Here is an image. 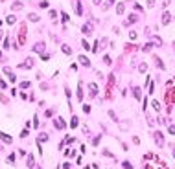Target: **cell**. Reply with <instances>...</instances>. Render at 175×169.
<instances>
[{"label": "cell", "instance_id": "cell-23", "mask_svg": "<svg viewBox=\"0 0 175 169\" xmlns=\"http://www.w3.org/2000/svg\"><path fill=\"white\" fill-rule=\"evenodd\" d=\"M11 8L15 9V11H19V9H22V4H20V2H15V4H13Z\"/></svg>", "mask_w": 175, "mask_h": 169}, {"label": "cell", "instance_id": "cell-27", "mask_svg": "<svg viewBox=\"0 0 175 169\" xmlns=\"http://www.w3.org/2000/svg\"><path fill=\"white\" fill-rule=\"evenodd\" d=\"M26 136H28V129H22L20 131V138H26Z\"/></svg>", "mask_w": 175, "mask_h": 169}, {"label": "cell", "instance_id": "cell-37", "mask_svg": "<svg viewBox=\"0 0 175 169\" xmlns=\"http://www.w3.org/2000/svg\"><path fill=\"white\" fill-rule=\"evenodd\" d=\"M83 110H85V114H88V112H90V107H88V105H83Z\"/></svg>", "mask_w": 175, "mask_h": 169}, {"label": "cell", "instance_id": "cell-47", "mask_svg": "<svg viewBox=\"0 0 175 169\" xmlns=\"http://www.w3.org/2000/svg\"><path fill=\"white\" fill-rule=\"evenodd\" d=\"M0 26H2V20H0Z\"/></svg>", "mask_w": 175, "mask_h": 169}, {"label": "cell", "instance_id": "cell-22", "mask_svg": "<svg viewBox=\"0 0 175 169\" xmlns=\"http://www.w3.org/2000/svg\"><path fill=\"white\" fill-rule=\"evenodd\" d=\"M146 70H147V64H146V62H142V64L138 66V72H142V74H144Z\"/></svg>", "mask_w": 175, "mask_h": 169}, {"label": "cell", "instance_id": "cell-24", "mask_svg": "<svg viewBox=\"0 0 175 169\" xmlns=\"http://www.w3.org/2000/svg\"><path fill=\"white\" fill-rule=\"evenodd\" d=\"M74 140H76V138H72V136H67V138H65V143L72 145V143H74Z\"/></svg>", "mask_w": 175, "mask_h": 169}, {"label": "cell", "instance_id": "cell-32", "mask_svg": "<svg viewBox=\"0 0 175 169\" xmlns=\"http://www.w3.org/2000/svg\"><path fill=\"white\" fill-rule=\"evenodd\" d=\"M33 127H39V118L37 116H33Z\"/></svg>", "mask_w": 175, "mask_h": 169}, {"label": "cell", "instance_id": "cell-31", "mask_svg": "<svg viewBox=\"0 0 175 169\" xmlns=\"http://www.w3.org/2000/svg\"><path fill=\"white\" fill-rule=\"evenodd\" d=\"M81 44H83V48H85V50H88V48H90V46H88V42L85 41V39H83V41H81Z\"/></svg>", "mask_w": 175, "mask_h": 169}, {"label": "cell", "instance_id": "cell-6", "mask_svg": "<svg viewBox=\"0 0 175 169\" xmlns=\"http://www.w3.org/2000/svg\"><path fill=\"white\" fill-rule=\"evenodd\" d=\"M20 68H33V59L28 57V59H26V61L20 64Z\"/></svg>", "mask_w": 175, "mask_h": 169}, {"label": "cell", "instance_id": "cell-15", "mask_svg": "<svg viewBox=\"0 0 175 169\" xmlns=\"http://www.w3.org/2000/svg\"><path fill=\"white\" fill-rule=\"evenodd\" d=\"M124 11H125V4H124V2H120V4L116 6V13H118V15H122Z\"/></svg>", "mask_w": 175, "mask_h": 169}, {"label": "cell", "instance_id": "cell-19", "mask_svg": "<svg viewBox=\"0 0 175 169\" xmlns=\"http://www.w3.org/2000/svg\"><path fill=\"white\" fill-rule=\"evenodd\" d=\"M37 140L39 142H48V134H46V132H41V134L37 136Z\"/></svg>", "mask_w": 175, "mask_h": 169}, {"label": "cell", "instance_id": "cell-7", "mask_svg": "<svg viewBox=\"0 0 175 169\" xmlns=\"http://www.w3.org/2000/svg\"><path fill=\"white\" fill-rule=\"evenodd\" d=\"M44 42H37V44L33 46V52H37V53H42V52H44Z\"/></svg>", "mask_w": 175, "mask_h": 169}, {"label": "cell", "instance_id": "cell-33", "mask_svg": "<svg viewBox=\"0 0 175 169\" xmlns=\"http://www.w3.org/2000/svg\"><path fill=\"white\" fill-rule=\"evenodd\" d=\"M133 143L138 145V143H140V138H138V136H133Z\"/></svg>", "mask_w": 175, "mask_h": 169}, {"label": "cell", "instance_id": "cell-49", "mask_svg": "<svg viewBox=\"0 0 175 169\" xmlns=\"http://www.w3.org/2000/svg\"><path fill=\"white\" fill-rule=\"evenodd\" d=\"M111 2H114V0H111Z\"/></svg>", "mask_w": 175, "mask_h": 169}, {"label": "cell", "instance_id": "cell-2", "mask_svg": "<svg viewBox=\"0 0 175 169\" xmlns=\"http://www.w3.org/2000/svg\"><path fill=\"white\" fill-rule=\"evenodd\" d=\"M153 136H155V143L157 145H164V134L162 132H155Z\"/></svg>", "mask_w": 175, "mask_h": 169}, {"label": "cell", "instance_id": "cell-20", "mask_svg": "<svg viewBox=\"0 0 175 169\" xmlns=\"http://www.w3.org/2000/svg\"><path fill=\"white\" fill-rule=\"evenodd\" d=\"M81 29H83V33H90L92 31V26L90 24H83V26H81Z\"/></svg>", "mask_w": 175, "mask_h": 169}, {"label": "cell", "instance_id": "cell-48", "mask_svg": "<svg viewBox=\"0 0 175 169\" xmlns=\"http://www.w3.org/2000/svg\"><path fill=\"white\" fill-rule=\"evenodd\" d=\"M0 59H2V53H0Z\"/></svg>", "mask_w": 175, "mask_h": 169}, {"label": "cell", "instance_id": "cell-5", "mask_svg": "<svg viewBox=\"0 0 175 169\" xmlns=\"http://www.w3.org/2000/svg\"><path fill=\"white\" fill-rule=\"evenodd\" d=\"M78 99H79V101H83V81L78 83Z\"/></svg>", "mask_w": 175, "mask_h": 169}, {"label": "cell", "instance_id": "cell-17", "mask_svg": "<svg viewBox=\"0 0 175 169\" xmlns=\"http://www.w3.org/2000/svg\"><path fill=\"white\" fill-rule=\"evenodd\" d=\"M151 107H153V110H155V112L160 110V103H158L157 99H153V101H151Z\"/></svg>", "mask_w": 175, "mask_h": 169}, {"label": "cell", "instance_id": "cell-13", "mask_svg": "<svg viewBox=\"0 0 175 169\" xmlns=\"http://www.w3.org/2000/svg\"><path fill=\"white\" fill-rule=\"evenodd\" d=\"M28 20H31V22H39L41 18H39V15H35V13H28Z\"/></svg>", "mask_w": 175, "mask_h": 169}, {"label": "cell", "instance_id": "cell-11", "mask_svg": "<svg viewBox=\"0 0 175 169\" xmlns=\"http://www.w3.org/2000/svg\"><path fill=\"white\" fill-rule=\"evenodd\" d=\"M79 62H81V64L83 66H90V61H88V57H85V55H79Z\"/></svg>", "mask_w": 175, "mask_h": 169}, {"label": "cell", "instance_id": "cell-8", "mask_svg": "<svg viewBox=\"0 0 175 169\" xmlns=\"http://www.w3.org/2000/svg\"><path fill=\"white\" fill-rule=\"evenodd\" d=\"M26 162H28V167H29V169L35 167V158H33V154H28V156H26Z\"/></svg>", "mask_w": 175, "mask_h": 169}, {"label": "cell", "instance_id": "cell-30", "mask_svg": "<svg viewBox=\"0 0 175 169\" xmlns=\"http://www.w3.org/2000/svg\"><path fill=\"white\" fill-rule=\"evenodd\" d=\"M151 48H153V44H146V46H144V48H142V50H144V52H149Z\"/></svg>", "mask_w": 175, "mask_h": 169}, {"label": "cell", "instance_id": "cell-16", "mask_svg": "<svg viewBox=\"0 0 175 169\" xmlns=\"http://www.w3.org/2000/svg\"><path fill=\"white\" fill-rule=\"evenodd\" d=\"M6 22H8L9 26H13V24H15V22H17V17H15V15H9L8 18H6Z\"/></svg>", "mask_w": 175, "mask_h": 169}, {"label": "cell", "instance_id": "cell-4", "mask_svg": "<svg viewBox=\"0 0 175 169\" xmlns=\"http://www.w3.org/2000/svg\"><path fill=\"white\" fill-rule=\"evenodd\" d=\"M4 74L8 75V77H9V81H11V83H15V81H17V77H15V74H13V72L9 70L8 66H4Z\"/></svg>", "mask_w": 175, "mask_h": 169}, {"label": "cell", "instance_id": "cell-12", "mask_svg": "<svg viewBox=\"0 0 175 169\" xmlns=\"http://www.w3.org/2000/svg\"><path fill=\"white\" fill-rule=\"evenodd\" d=\"M133 94H135V99H142V90L138 87H133Z\"/></svg>", "mask_w": 175, "mask_h": 169}, {"label": "cell", "instance_id": "cell-10", "mask_svg": "<svg viewBox=\"0 0 175 169\" xmlns=\"http://www.w3.org/2000/svg\"><path fill=\"white\" fill-rule=\"evenodd\" d=\"M170 20H171V15H170L168 11H164V15H162V24L168 26V24H170Z\"/></svg>", "mask_w": 175, "mask_h": 169}, {"label": "cell", "instance_id": "cell-46", "mask_svg": "<svg viewBox=\"0 0 175 169\" xmlns=\"http://www.w3.org/2000/svg\"><path fill=\"white\" fill-rule=\"evenodd\" d=\"M171 83H175V77H173V79H171Z\"/></svg>", "mask_w": 175, "mask_h": 169}, {"label": "cell", "instance_id": "cell-39", "mask_svg": "<svg viewBox=\"0 0 175 169\" xmlns=\"http://www.w3.org/2000/svg\"><path fill=\"white\" fill-rule=\"evenodd\" d=\"M61 17H63V22H68V15H67V13H63Z\"/></svg>", "mask_w": 175, "mask_h": 169}, {"label": "cell", "instance_id": "cell-9", "mask_svg": "<svg viewBox=\"0 0 175 169\" xmlns=\"http://www.w3.org/2000/svg\"><path fill=\"white\" fill-rule=\"evenodd\" d=\"M0 140L4 142V143H11V136H9V134H6V132H0Z\"/></svg>", "mask_w": 175, "mask_h": 169}, {"label": "cell", "instance_id": "cell-35", "mask_svg": "<svg viewBox=\"0 0 175 169\" xmlns=\"http://www.w3.org/2000/svg\"><path fill=\"white\" fill-rule=\"evenodd\" d=\"M103 154H105V156H109V158H113V156H114V154L111 153V151H103Z\"/></svg>", "mask_w": 175, "mask_h": 169}, {"label": "cell", "instance_id": "cell-50", "mask_svg": "<svg viewBox=\"0 0 175 169\" xmlns=\"http://www.w3.org/2000/svg\"><path fill=\"white\" fill-rule=\"evenodd\" d=\"M164 169H168V167H164Z\"/></svg>", "mask_w": 175, "mask_h": 169}, {"label": "cell", "instance_id": "cell-3", "mask_svg": "<svg viewBox=\"0 0 175 169\" xmlns=\"http://www.w3.org/2000/svg\"><path fill=\"white\" fill-rule=\"evenodd\" d=\"M54 125L59 129V131H63V129L67 127V123H65V120H63V118H57V120H54Z\"/></svg>", "mask_w": 175, "mask_h": 169}, {"label": "cell", "instance_id": "cell-29", "mask_svg": "<svg viewBox=\"0 0 175 169\" xmlns=\"http://www.w3.org/2000/svg\"><path fill=\"white\" fill-rule=\"evenodd\" d=\"M168 132H170V134H175V125H170V127H168Z\"/></svg>", "mask_w": 175, "mask_h": 169}, {"label": "cell", "instance_id": "cell-34", "mask_svg": "<svg viewBox=\"0 0 175 169\" xmlns=\"http://www.w3.org/2000/svg\"><path fill=\"white\" fill-rule=\"evenodd\" d=\"M92 52H94V53H98V42H94V44H92Z\"/></svg>", "mask_w": 175, "mask_h": 169}, {"label": "cell", "instance_id": "cell-21", "mask_svg": "<svg viewBox=\"0 0 175 169\" xmlns=\"http://www.w3.org/2000/svg\"><path fill=\"white\" fill-rule=\"evenodd\" d=\"M78 123H79L78 118H76V116H72V120H70V127H72V129H76V127H78Z\"/></svg>", "mask_w": 175, "mask_h": 169}, {"label": "cell", "instance_id": "cell-1", "mask_svg": "<svg viewBox=\"0 0 175 169\" xmlns=\"http://www.w3.org/2000/svg\"><path fill=\"white\" fill-rule=\"evenodd\" d=\"M88 90H90V98H96L98 96V85L96 83H88Z\"/></svg>", "mask_w": 175, "mask_h": 169}, {"label": "cell", "instance_id": "cell-25", "mask_svg": "<svg viewBox=\"0 0 175 169\" xmlns=\"http://www.w3.org/2000/svg\"><path fill=\"white\" fill-rule=\"evenodd\" d=\"M129 39H131V41H136V39H138L136 31H131V33H129Z\"/></svg>", "mask_w": 175, "mask_h": 169}, {"label": "cell", "instance_id": "cell-44", "mask_svg": "<svg viewBox=\"0 0 175 169\" xmlns=\"http://www.w3.org/2000/svg\"><path fill=\"white\" fill-rule=\"evenodd\" d=\"M171 149H173V156H175V147H173V145H171Z\"/></svg>", "mask_w": 175, "mask_h": 169}, {"label": "cell", "instance_id": "cell-26", "mask_svg": "<svg viewBox=\"0 0 175 169\" xmlns=\"http://www.w3.org/2000/svg\"><path fill=\"white\" fill-rule=\"evenodd\" d=\"M124 169H133V164H131V162H124Z\"/></svg>", "mask_w": 175, "mask_h": 169}, {"label": "cell", "instance_id": "cell-36", "mask_svg": "<svg viewBox=\"0 0 175 169\" xmlns=\"http://www.w3.org/2000/svg\"><path fill=\"white\" fill-rule=\"evenodd\" d=\"M20 87H22V88H28V87H29V81H24V83H20Z\"/></svg>", "mask_w": 175, "mask_h": 169}, {"label": "cell", "instance_id": "cell-42", "mask_svg": "<svg viewBox=\"0 0 175 169\" xmlns=\"http://www.w3.org/2000/svg\"><path fill=\"white\" fill-rule=\"evenodd\" d=\"M153 4H155V0H147V8H153Z\"/></svg>", "mask_w": 175, "mask_h": 169}, {"label": "cell", "instance_id": "cell-18", "mask_svg": "<svg viewBox=\"0 0 175 169\" xmlns=\"http://www.w3.org/2000/svg\"><path fill=\"white\" fill-rule=\"evenodd\" d=\"M155 64H157L160 70H164V68H166V66H164V62H162V59H158V57H155Z\"/></svg>", "mask_w": 175, "mask_h": 169}, {"label": "cell", "instance_id": "cell-41", "mask_svg": "<svg viewBox=\"0 0 175 169\" xmlns=\"http://www.w3.org/2000/svg\"><path fill=\"white\" fill-rule=\"evenodd\" d=\"M103 61L107 62V64H111V57H109V55H105V57H103Z\"/></svg>", "mask_w": 175, "mask_h": 169}, {"label": "cell", "instance_id": "cell-40", "mask_svg": "<svg viewBox=\"0 0 175 169\" xmlns=\"http://www.w3.org/2000/svg\"><path fill=\"white\" fill-rule=\"evenodd\" d=\"M98 143H100V136H98V138H94V140H92V145H98Z\"/></svg>", "mask_w": 175, "mask_h": 169}, {"label": "cell", "instance_id": "cell-28", "mask_svg": "<svg viewBox=\"0 0 175 169\" xmlns=\"http://www.w3.org/2000/svg\"><path fill=\"white\" fill-rule=\"evenodd\" d=\"M6 160H8V162H9V164H13V162H15V154H9V156H8V158H6Z\"/></svg>", "mask_w": 175, "mask_h": 169}, {"label": "cell", "instance_id": "cell-14", "mask_svg": "<svg viewBox=\"0 0 175 169\" xmlns=\"http://www.w3.org/2000/svg\"><path fill=\"white\" fill-rule=\"evenodd\" d=\"M61 50H63V53H65V55H70V53H72V48H70L68 44H63Z\"/></svg>", "mask_w": 175, "mask_h": 169}, {"label": "cell", "instance_id": "cell-43", "mask_svg": "<svg viewBox=\"0 0 175 169\" xmlns=\"http://www.w3.org/2000/svg\"><path fill=\"white\" fill-rule=\"evenodd\" d=\"M100 2H101V0H94V4H96V6H98V4H100Z\"/></svg>", "mask_w": 175, "mask_h": 169}, {"label": "cell", "instance_id": "cell-45", "mask_svg": "<svg viewBox=\"0 0 175 169\" xmlns=\"http://www.w3.org/2000/svg\"><path fill=\"white\" fill-rule=\"evenodd\" d=\"M2 37H4V33H2V31H0V39H2Z\"/></svg>", "mask_w": 175, "mask_h": 169}, {"label": "cell", "instance_id": "cell-38", "mask_svg": "<svg viewBox=\"0 0 175 169\" xmlns=\"http://www.w3.org/2000/svg\"><path fill=\"white\" fill-rule=\"evenodd\" d=\"M41 8H48V0H42V2H41Z\"/></svg>", "mask_w": 175, "mask_h": 169}]
</instances>
